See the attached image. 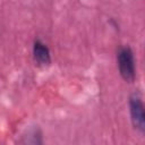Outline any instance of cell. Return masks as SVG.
Returning a JSON list of instances; mask_svg holds the SVG:
<instances>
[{
    "label": "cell",
    "mask_w": 145,
    "mask_h": 145,
    "mask_svg": "<svg viewBox=\"0 0 145 145\" xmlns=\"http://www.w3.org/2000/svg\"><path fill=\"white\" fill-rule=\"evenodd\" d=\"M22 143L24 144H42V133L39 128H33L27 130V134L23 136Z\"/></svg>",
    "instance_id": "obj_4"
},
{
    "label": "cell",
    "mask_w": 145,
    "mask_h": 145,
    "mask_svg": "<svg viewBox=\"0 0 145 145\" xmlns=\"http://www.w3.org/2000/svg\"><path fill=\"white\" fill-rule=\"evenodd\" d=\"M118 70L121 78L127 83H133L136 78V62L130 46H121L117 52Z\"/></svg>",
    "instance_id": "obj_1"
},
{
    "label": "cell",
    "mask_w": 145,
    "mask_h": 145,
    "mask_svg": "<svg viewBox=\"0 0 145 145\" xmlns=\"http://www.w3.org/2000/svg\"><path fill=\"white\" fill-rule=\"evenodd\" d=\"M129 113L130 120L135 129L144 134L145 131V111L142 96L138 93H133L129 96Z\"/></svg>",
    "instance_id": "obj_2"
},
{
    "label": "cell",
    "mask_w": 145,
    "mask_h": 145,
    "mask_svg": "<svg viewBox=\"0 0 145 145\" xmlns=\"http://www.w3.org/2000/svg\"><path fill=\"white\" fill-rule=\"evenodd\" d=\"M33 60L39 67H49L51 65V52L49 46L41 40H35L33 43Z\"/></svg>",
    "instance_id": "obj_3"
}]
</instances>
